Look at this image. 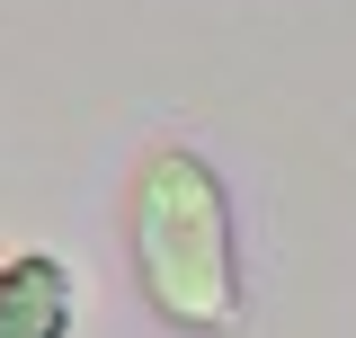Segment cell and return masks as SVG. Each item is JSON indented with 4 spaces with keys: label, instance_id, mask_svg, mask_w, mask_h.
<instances>
[{
    "label": "cell",
    "instance_id": "6da1fadb",
    "mask_svg": "<svg viewBox=\"0 0 356 338\" xmlns=\"http://www.w3.org/2000/svg\"><path fill=\"white\" fill-rule=\"evenodd\" d=\"M125 232H134V285L170 330L187 338L241 330V241H232V196L205 152L152 143L125 187Z\"/></svg>",
    "mask_w": 356,
    "mask_h": 338
},
{
    "label": "cell",
    "instance_id": "7a4b0ae2",
    "mask_svg": "<svg viewBox=\"0 0 356 338\" xmlns=\"http://www.w3.org/2000/svg\"><path fill=\"white\" fill-rule=\"evenodd\" d=\"M72 267L54 250H18L0 258V338H72Z\"/></svg>",
    "mask_w": 356,
    "mask_h": 338
}]
</instances>
